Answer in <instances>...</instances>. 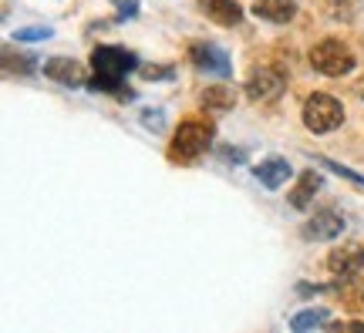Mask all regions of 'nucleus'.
Segmentation results:
<instances>
[{"mask_svg": "<svg viewBox=\"0 0 364 333\" xmlns=\"http://www.w3.org/2000/svg\"><path fill=\"white\" fill-rule=\"evenodd\" d=\"M139 58L125 48H115V44H98L91 51V71L95 77L88 81L91 91H105V94H115L118 102H135V91L125 84V75L139 71Z\"/></svg>", "mask_w": 364, "mask_h": 333, "instance_id": "f257e3e1", "label": "nucleus"}, {"mask_svg": "<svg viewBox=\"0 0 364 333\" xmlns=\"http://www.w3.org/2000/svg\"><path fill=\"white\" fill-rule=\"evenodd\" d=\"M304 129L314 131V135H331L334 129L344 125V104L334 98V94H324V91H314L311 98L304 102Z\"/></svg>", "mask_w": 364, "mask_h": 333, "instance_id": "f03ea898", "label": "nucleus"}, {"mask_svg": "<svg viewBox=\"0 0 364 333\" xmlns=\"http://www.w3.org/2000/svg\"><path fill=\"white\" fill-rule=\"evenodd\" d=\"M213 138H216V129L209 121H182L172 135L169 155L176 162H196L203 152L213 148Z\"/></svg>", "mask_w": 364, "mask_h": 333, "instance_id": "7ed1b4c3", "label": "nucleus"}, {"mask_svg": "<svg viewBox=\"0 0 364 333\" xmlns=\"http://www.w3.org/2000/svg\"><path fill=\"white\" fill-rule=\"evenodd\" d=\"M354 51L338 38H327L311 48V67L324 77H344L354 71Z\"/></svg>", "mask_w": 364, "mask_h": 333, "instance_id": "20e7f679", "label": "nucleus"}, {"mask_svg": "<svg viewBox=\"0 0 364 333\" xmlns=\"http://www.w3.org/2000/svg\"><path fill=\"white\" fill-rule=\"evenodd\" d=\"M344 229H348V219L341 216V212L321 209V212H314V216L300 226V236L311 239V243H331V239H338Z\"/></svg>", "mask_w": 364, "mask_h": 333, "instance_id": "39448f33", "label": "nucleus"}, {"mask_svg": "<svg viewBox=\"0 0 364 333\" xmlns=\"http://www.w3.org/2000/svg\"><path fill=\"white\" fill-rule=\"evenodd\" d=\"M284 88H287V77L277 71V67H260V71H253L250 75V81H247V98L250 102H260V104H267V102H277L280 94H284Z\"/></svg>", "mask_w": 364, "mask_h": 333, "instance_id": "423d86ee", "label": "nucleus"}, {"mask_svg": "<svg viewBox=\"0 0 364 333\" xmlns=\"http://www.w3.org/2000/svg\"><path fill=\"white\" fill-rule=\"evenodd\" d=\"M189 58H193V65L199 67V71H206V75H216V77L233 75V61H230V54L223 51L220 44H209V40L193 44V48H189Z\"/></svg>", "mask_w": 364, "mask_h": 333, "instance_id": "0eeeda50", "label": "nucleus"}, {"mask_svg": "<svg viewBox=\"0 0 364 333\" xmlns=\"http://www.w3.org/2000/svg\"><path fill=\"white\" fill-rule=\"evenodd\" d=\"M327 269L338 276V280H351L364 269V246L361 243H344L338 249H331L327 256Z\"/></svg>", "mask_w": 364, "mask_h": 333, "instance_id": "6e6552de", "label": "nucleus"}, {"mask_svg": "<svg viewBox=\"0 0 364 333\" xmlns=\"http://www.w3.org/2000/svg\"><path fill=\"white\" fill-rule=\"evenodd\" d=\"M44 75L58 81V84H65V88H88V71L85 65H78L75 58H48L44 61Z\"/></svg>", "mask_w": 364, "mask_h": 333, "instance_id": "1a4fd4ad", "label": "nucleus"}, {"mask_svg": "<svg viewBox=\"0 0 364 333\" xmlns=\"http://www.w3.org/2000/svg\"><path fill=\"white\" fill-rule=\"evenodd\" d=\"M290 175H294V168H290V162L280 158V155H270V158H263L260 165L253 168V179L260 182L263 189H280V185H287Z\"/></svg>", "mask_w": 364, "mask_h": 333, "instance_id": "9d476101", "label": "nucleus"}, {"mask_svg": "<svg viewBox=\"0 0 364 333\" xmlns=\"http://www.w3.org/2000/svg\"><path fill=\"white\" fill-rule=\"evenodd\" d=\"M324 189V175L321 172H300V179H297V185L287 192V202L294 205V209H307V205L314 202V195Z\"/></svg>", "mask_w": 364, "mask_h": 333, "instance_id": "9b49d317", "label": "nucleus"}, {"mask_svg": "<svg viewBox=\"0 0 364 333\" xmlns=\"http://www.w3.org/2000/svg\"><path fill=\"white\" fill-rule=\"evenodd\" d=\"M199 7L209 21H216L220 27H236L243 21V7L236 0H199Z\"/></svg>", "mask_w": 364, "mask_h": 333, "instance_id": "f8f14e48", "label": "nucleus"}, {"mask_svg": "<svg viewBox=\"0 0 364 333\" xmlns=\"http://www.w3.org/2000/svg\"><path fill=\"white\" fill-rule=\"evenodd\" d=\"M253 13L270 24H290L297 17V4L294 0H253Z\"/></svg>", "mask_w": 364, "mask_h": 333, "instance_id": "ddd939ff", "label": "nucleus"}, {"mask_svg": "<svg viewBox=\"0 0 364 333\" xmlns=\"http://www.w3.org/2000/svg\"><path fill=\"white\" fill-rule=\"evenodd\" d=\"M199 104L206 111H213V115H226V111L236 108V91L226 88V84H213V88H206L199 94Z\"/></svg>", "mask_w": 364, "mask_h": 333, "instance_id": "4468645a", "label": "nucleus"}, {"mask_svg": "<svg viewBox=\"0 0 364 333\" xmlns=\"http://www.w3.org/2000/svg\"><path fill=\"white\" fill-rule=\"evenodd\" d=\"M331 323V310L327 307H307V310H297L290 317V330L294 333H311V330H321Z\"/></svg>", "mask_w": 364, "mask_h": 333, "instance_id": "2eb2a0df", "label": "nucleus"}, {"mask_svg": "<svg viewBox=\"0 0 364 333\" xmlns=\"http://www.w3.org/2000/svg\"><path fill=\"white\" fill-rule=\"evenodd\" d=\"M11 38H14V40H24V44H34V40L54 38V27H17Z\"/></svg>", "mask_w": 364, "mask_h": 333, "instance_id": "dca6fc26", "label": "nucleus"}, {"mask_svg": "<svg viewBox=\"0 0 364 333\" xmlns=\"http://www.w3.org/2000/svg\"><path fill=\"white\" fill-rule=\"evenodd\" d=\"M321 165H324V168H331V172H338L341 179L354 182V185H358V189H364V175H358V172H354V168L341 165V162H334V158H321Z\"/></svg>", "mask_w": 364, "mask_h": 333, "instance_id": "f3484780", "label": "nucleus"}, {"mask_svg": "<svg viewBox=\"0 0 364 333\" xmlns=\"http://www.w3.org/2000/svg\"><path fill=\"white\" fill-rule=\"evenodd\" d=\"M142 125L149 131H162L166 129V111H162V108H142Z\"/></svg>", "mask_w": 364, "mask_h": 333, "instance_id": "a211bd4d", "label": "nucleus"}, {"mask_svg": "<svg viewBox=\"0 0 364 333\" xmlns=\"http://www.w3.org/2000/svg\"><path fill=\"white\" fill-rule=\"evenodd\" d=\"M4 65H7V71H21V75H27V71H34V65H44V61H38V58H17V61H14V54L4 51Z\"/></svg>", "mask_w": 364, "mask_h": 333, "instance_id": "6ab92c4d", "label": "nucleus"}, {"mask_svg": "<svg viewBox=\"0 0 364 333\" xmlns=\"http://www.w3.org/2000/svg\"><path fill=\"white\" fill-rule=\"evenodd\" d=\"M139 75L145 77V81H172V77H176V71H172V67H159V65H142L139 67Z\"/></svg>", "mask_w": 364, "mask_h": 333, "instance_id": "aec40b11", "label": "nucleus"}, {"mask_svg": "<svg viewBox=\"0 0 364 333\" xmlns=\"http://www.w3.org/2000/svg\"><path fill=\"white\" fill-rule=\"evenodd\" d=\"M135 11H139V0H118V17L122 21H132Z\"/></svg>", "mask_w": 364, "mask_h": 333, "instance_id": "412c9836", "label": "nucleus"}, {"mask_svg": "<svg viewBox=\"0 0 364 333\" xmlns=\"http://www.w3.org/2000/svg\"><path fill=\"white\" fill-rule=\"evenodd\" d=\"M220 155L226 158V162H236V165L247 162V152H243V148H220Z\"/></svg>", "mask_w": 364, "mask_h": 333, "instance_id": "4be33fe9", "label": "nucleus"}]
</instances>
